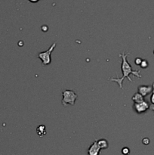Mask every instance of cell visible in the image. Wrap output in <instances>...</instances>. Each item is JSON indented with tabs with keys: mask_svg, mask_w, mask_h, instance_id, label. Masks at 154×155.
<instances>
[{
	"mask_svg": "<svg viewBox=\"0 0 154 155\" xmlns=\"http://www.w3.org/2000/svg\"><path fill=\"white\" fill-rule=\"evenodd\" d=\"M129 55L128 53L127 54H125V53H121L119 54V57L122 58V65H121V70H122V77L121 78H119L117 76L116 78H113V77H110L108 79V80L110 81H114L116 82L119 85V88L120 89H123V86H122V82H123L124 79L127 78L130 82H133V80L130 78L129 75L130 74H132L134 75V77H137V78H141V74H140V71H134L132 69V67L131 66L129 63H128V60H127V57Z\"/></svg>",
	"mask_w": 154,
	"mask_h": 155,
	"instance_id": "6da1fadb",
	"label": "cell"
},
{
	"mask_svg": "<svg viewBox=\"0 0 154 155\" xmlns=\"http://www.w3.org/2000/svg\"><path fill=\"white\" fill-rule=\"evenodd\" d=\"M62 95H63V99L61 103L63 106H66L67 104H70L72 106L74 105L75 100L78 98L77 94L73 90H69V89L63 90Z\"/></svg>",
	"mask_w": 154,
	"mask_h": 155,
	"instance_id": "7a4b0ae2",
	"label": "cell"
},
{
	"mask_svg": "<svg viewBox=\"0 0 154 155\" xmlns=\"http://www.w3.org/2000/svg\"><path fill=\"white\" fill-rule=\"evenodd\" d=\"M56 45H57V42H54L48 50H46V51H42V52L39 53V54H38V58L42 61V64H43V65H45V66L51 64V53H52V51H54Z\"/></svg>",
	"mask_w": 154,
	"mask_h": 155,
	"instance_id": "3957f363",
	"label": "cell"
},
{
	"mask_svg": "<svg viewBox=\"0 0 154 155\" xmlns=\"http://www.w3.org/2000/svg\"><path fill=\"white\" fill-rule=\"evenodd\" d=\"M133 107H134V110H135L136 113L142 114L146 112L149 108V105L146 101H143L140 103H134Z\"/></svg>",
	"mask_w": 154,
	"mask_h": 155,
	"instance_id": "277c9868",
	"label": "cell"
},
{
	"mask_svg": "<svg viewBox=\"0 0 154 155\" xmlns=\"http://www.w3.org/2000/svg\"><path fill=\"white\" fill-rule=\"evenodd\" d=\"M101 148L98 145V142L95 141L88 149V155H99Z\"/></svg>",
	"mask_w": 154,
	"mask_h": 155,
	"instance_id": "5b68a950",
	"label": "cell"
},
{
	"mask_svg": "<svg viewBox=\"0 0 154 155\" xmlns=\"http://www.w3.org/2000/svg\"><path fill=\"white\" fill-rule=\"evenodd\" d=\"M138 93H140L142 96L145 97L149 93H151L152 91V86H140L137 89Z\"/></svg>",
	"mask_w": 154,
	"mask_h": 155,
	"instance_id": "8992f818",
	"label": "cell"
},
{
	"mask_svg": "<svg viewBox=\"0 0 154 155\" xmlns=\"http://www.w3.org/2000/svg\"><path fill=\"white\" fill-rule=\"evenodd\" d=\"M131 99H132V101H134V103H140L144 101V97L142 96L140 93L137 92V93H135L133 95Z\"/></svg>",
	"mask_w": 154,
	"mask_h": 155,
	"instance_id": "52a82bcc",
	"label": "cell"
},
{
	"mask_svg": "<svg viewBox=\"0 0 154 155\" xmlns=\"http://www.w3.org/2000/svg\"><path fill=\"white\" fill-rule=\"evenodd\" d=\"M97 142H98V145L101 149H107L108 148V142L106 139H99V140H97Z\"/></svg>",
	"mask_w": 154,
	"mask_h": 155,
	"instance_id": "ba28073f",
	"label": "cell"
},
{
	"mask_svg": "<svg viewBox=\"0 0 154 155\" xmlns=\"http://www.w3.org/2000/svg\"><path fill=\"white\" fill-rule=\"evenodd\" d=\"M36 132H37V134L39 136H43L46 134V127L45 125H40L37 127L36 129Z\"/></svg>",
	"mask_w": 154,
	"mask_h": 155,
	"instance_id": "9c48e42d",
	"label": "cell"
},
{
	"mask_svg": "<svg viewBox=\"0 0 154 155\" xmlns=\"http://www.w3.org/2000/svg\"><path fill=\"white\" fill-rule=\"evenodd\" d=\"M150 102L152 105H154V83L152 84V95L150 97Z\"/></svg>",
	"mask_w": 154,
	"mask_h": 155,
	"instance_id": "30bf717a",
	"label": "cell"
},
{
	"mask_svg": "<svg viewBox=\"0 0 154 155\" xmlns=\"http://www.w3.org/2000/svg\"><path fill=\"white\" fill-rule=\"evenodd\" d=\"M122 153L124 155H128L130 153V150L129 148H127V147H125V148H123L122 149Z\"/></svg>",
	"mask_w": 154,
	"mask_h": 155,
	"instance_id": "8fae6325",
	"label": "cell"
},
{
	"mask_svg": "<svg viewBox=\"0 0 154 155\" xmlns=\"http://www.w3.org/2000/svg\"><path fill=\"white\" fill-rule=\"evenodd\" d=\"M140 66L142 68H146L148 67V62L146 61V60H144V59H143V61H142V62H141V64H140Z\"/></svg>",
	"mask_w": 154,
	"mask_h": 155,
	"instance_id": "7c38bea8",
	"label": "cell"
},
{
	"mask_svg": "<svg viewBox=\"0 0 154 155\" xmlns=\"http://www.w3.org/2000/svg\"><path fill=\"white\" fill-rule=\"evenodd\" d=\"M142 61H143V59L140 58H136L135 61H134V63H135V64L137 65H140Z\"/></svg>",
	"mask_w": 154,
	"mask_h": 155,
	"instance_id": "4fadbf2b",
	"label": "cell"
},
{
	"mask_svg": "<svg viewBox=\"0 0 154 155\" xmlns=\"http://www.w3.org/2000/svg\"><path fill=\"white\" fill-rule=\"evenodd\" d=\"M142 142H143V143L144 144V145H147L149 143V139H147V138H145V139H143V141H142Z\"/></svg>",
	"mask_w": 154,
	"mask_h": 155,
	"instance_id": "5bb4252c",
	"label": "cell"
},
{
	"mask_svg": "<svg viewBox=\"0 0 154 155\" xmlns=\"http://www.w3.org/2000/svg\"><path fill=\"white\" fill-rule=\"evenodd\" d=\"M29 1L30 2H33V3H36L37 2H39V0H29Z\"/></svg>",
	"mask_w": 154,
	"mask_h": 155,
	"instance_id": "9a60e30c",
	"label": "cell"
},
{
	"mask_svg": "<svg viewBox=\"0 0 154 155\" xmlns=\"http://www.w3.org/2000/svg\"><path fill=\"white\" fill-rule=\"evenodd\" d=\"M149 108H150L151 110H152V111H154V105H151V106H149Z\"/></svg>",
	"mask_w": 154,
	"mask_h": 155,
	"instance_id": "2e32d148",
	"label": "cell"
}]
</instances>
